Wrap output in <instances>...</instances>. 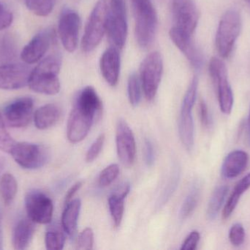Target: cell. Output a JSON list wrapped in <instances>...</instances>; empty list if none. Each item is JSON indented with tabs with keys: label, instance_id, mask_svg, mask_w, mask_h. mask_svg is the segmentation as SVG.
I'll list each match as a JSON object with an SVG mask.
<instances>
[{
	"label": "cell",
	"instance_id": "52a82bcc",
	"mask_svg": "<svg viewBox=\"0 0 250 250\" xmlns=\"http://www.w3.org/2000/svg\"><path fill=\"white\" fill-rule=\"evenodd\" d=\"M10 154L19 165L28 170L41 168L49 157L45 147L26 142H16Z\"/></svg>",
	"mask_w": 250,
	"mask_h": 250
},
{
	"label": "cell",
	"instance_id": "4316f807",
	"mask_svg": "<svg viewBox=\"0 0 250 250\" xmlns=\"http://www.w3.org/2000/svg\"><path fill=\"white\" fill-rule=\"evenodd\" d=\"M125 197L112 192L108 198L110 213L114 221V226L119 227L123 221L125 211Z\"/></svg>",
	"mask_w": 250,
	"mask_h": 250
},
{
	"label": "cell",
	"instance_id": "d590c367",
	"mask_svg": "<svg viewBox=\"0 0 250 250\" xmlns=\"http://www.w3.org/2000/svg\"><path fill=\"white\" fill-rule=\"evenodd\" d=\"M94 245L93 230L90 227H86L80 233L78 239L77 249L92 250Z\"/></svg>",
	"mask_w": 250,
	"mask_h": 250
},
{
	"label": "cell",
	"instance_id": "8992f818",
	"mask_svg": "<svg viewBox=\"0 0 250 250\" xmlns=\"http://www.w3.org/2000/svg\"><path fill=\"white\" fill-rule=\"evenodd\" d=\"M114 46L122 48L127 36V22L125 0H110L107 30Z\"/></svg>",
	"mask_w": 250,
	"mask_h": 250
},
{
	"label": "cell",
	"instance_id": "74e56055",
	"mask_svg": "<svg viewBox=\"0 0 250 250\" xmlns=\"http://www.w3.org/2000/svg\"><path fill=\"white\" fill-rule=\"evenodd\" d=\"M13 16L11 12L0 2V30L6 29L11 25Z\"/></svg>",
	"mask_w": 250,
	"mask_h": 250
},
{
	"label": "cell",
	"instance_id": "f35d334b",
	"mask_svg": "<svg viewBox=\"0 0 250 250\" xmlns=\"http://www.w3.org/2000/svg\"><path fill=\"white\" fill-rule=\"evenodd\" d=\"M200 238H201V236H200V233L198 231L194 230V231L191 232L184 242L181 250H195L198 246Z\"/></svg>",
	"mask_w": 250,
	"mask_h": 250
},
{
	"label": "cell",
	"instance_id": "ee69618b",
	"mask_svg": "<svg viewBox=\"0 0 250 250\" xmlns=\"http://www.w3.org/2000/svg\"><path fill=\"white\" fill-rule=\"evenodd\" d=\"M248 127H249L250 135V112L249 117H248Z\"/></svg>",
	"mask_w": 250,
	"mask_h": 250
},
{
	"label": "cell",
	"instance_id": "d6a6232c",
	"mask_svg": "<svg viewBox=\"0 0 250 250\" xmlns=\"http://www.w3.org/2000/svg\"><path fill=\"white\" fill-rule=\"evenodd\" d=\"M131 1L135 17L156 13L151 0H131Z\"/></svg>",
	"mask_w": 250,
	"mask_h": 250
},
{
	"label": "cell",
	"instance_id": "836d02e7",
	"mask_svg": "<svg viewBox=\"0 0 250 250\" xmlns=\"http://www.w3.org/2000/svg\"><path fill=\"white\" fill-rule=\"evenodd\" d=\"M179 172L178 171V170H176L174 174L173 175L171 179H170V182L167 183L166 189L163 191L161 198H160V201H159L158 204H157L159 207L163 206V205H165V204L167 202V201L170 199L172 194L174 192V191L176 190V187H177L178 183H179Z\"/></svg>",
	"mask_w": 250,
	"mask_h": 250
},
{
	"label": "cell",
	"instance_id": "1f68e13d",
	"mask_svg": "<svg viewBox=\"0 0 250 250\" xmlns=\"http://www.w3.org/2000/svg\"><path fill=\"white\" fill-rule=\"evenodd\" d=\"M15 144L16 141L9 135L5 128L4 118L0 113V150L10 154Z\"/></svg>",
	"mask_w": 250,
	"mask_h": 250
},
{
	"label": "cell",
	"instance_id": "f6af8a7d",
	"mask_svg": "<svg viewBox=\"0 0 250 250\" xmlns=\"http://www.w3.org/2000/svg\"><path fill=\"white\" fill-rule=\"evenodd\" d=\"M245 1H246V2L248 3V4H249V6L250 7V0H245Z\"/></svg>",
	"mask_w": 250,
	"mask_h": 250
},
{
	"label": "cell",
	"instance_id": "ffe728a7",
	"mask_svg": "<svg viewBox=\"0 0 250 250\" xmlns=\"http://www.w3.org/2000/svg\"><path fill=\"white\" fill-rule=\"evenodd\" d=\"M35 229V223L30 219L20 220L13 230L12 239L13 248L17 250L26 249L33 237Z\"/></svg>",
	"mask_w": 250,
	"mask_h": 250
},
{
	"label": "cell",
	"instance_id": "5b68a950",
	"mask_svg": "<svg viewBox=\"0 0 250 250\" xmlns=\"http://www.w3.org/2000/svg\"><path fill=\"white\" fill-rule=\"evenodd\" d=\"M209 73L217 88L220 110L224 114H230L233 106V94L229 84L226 64L220 59L213 57L209 63Z\"/></svg>",
	"mask_w": 250,
	"mask_h": 250
},
{
	"label": "cell",
	"instance_id": "e575fe53",
	"mask_svg": "<svg viewBox=\"0 0 250 250\" xmlns=\"http://www.w3.org/2000/svg\"><path fill=\"white\" fill-rule=\"evenodd\" d=\"M229 239L233 246L239 247L243 245L245 240V230L241 223H236L232 226L229 231Z\"/></svg>",
	"mask_w": 250,
	"mask_h": 250
},
{
	"label": "cell",
	"instance_id": "8fae6325",
	"mask_svg": "<svg viewBox=\"0 0 250 250\" xmlns=\"http://www.w3.org/2000/svg\"><path fill=\"white\" fill-rule=\"evenodd\" d=\"M80 26L81 18L77 12L70 8L63 9L59 20V35L68 52H73L77 48Z\"/></svg>",
	"mask_w": 250,
	"mask_h": 250
},
{
	"label": "cell",
	"instance_id": "7a4b0ae2",
	"mask_svg": "<svg viewBox=\"0 0 250 250\" xmlns=\"http://www.w3.org/2000/svg\"><path fill=\"white\" fill-rule=\"evenodd\" d=\"M108 7L105 0H99L86 22L82 41L83 52L93 51L101 44L107 30Z\"/></svg>",
	"mask_w": 250,
	"mask_h": 250
},
{
	"label": "cell",
	"instance_id": "3957f363",
	"mask_svg": "<svg viewBox=\"0 0 250 250\" xmlns=\"http://www.w3.org/2000/svg\"><path fill=\"white\" fill-rule=\"evenodd\" d=\"M242 29V18L234 9L228 10L220 20L216 34V47L220 55L227 58L231 54Z\"/></svg>",
	"mask_w": 250,
	"mask_h": 250
},
{
	"label": "cell",
	"instance_id": "6da1fadb",
	"mask_svg": "<svg viewBox=\"0 0 250 250\" xmlns=\"http://www.w3.org/2000/svg\"><path fill=\"white\" fill-rule=\"evenodd\" d=\"M61 57L58 54L48 56L31 72L29 88L34 92L54 95L60 91L59 73L61 68Z\"/></svg>",
	"mask_w": 250,
	"mask_h": 250
},
{
	"label": "cell",
	"instance_id": "7c38bea8",
	"mask_svg": "<svg viewBox=\"0 0 250 250\" xmlns=\"http://www.w3.org/2000/svg\"><path fill=\"white\" fill-rule=\"evenodd\" d=\"M116 143L120 161L126 167L132 165L135 161L136 145L132 129L124 120H120L117 123Z\"/></svg>",
	"mask_w": 250,
	"mask_h": 250
},
{
	"label": "cell",
	"instance_id": "ac0fdd59",
	"mask_svg": "<svg viewBox=\"0 0 250 250\" xmlns=\"http://www.w3.org/2000/svg\"><path fill=\"white\" fill-rule=\"evenodd\" d=\"M193 107L182 104L179 120L181 141L188 151H192L195 140V128L192 111Z\"/></svg>",
	"mask_w": 250,
	"mask_h": 250
},
{
	"label": "cell",
	"instance_id": "e0dca14e",
	"mask_svg": "<svg viewBox=\"0 0 250 250\" xmlns=\"http://www.w3.org/2000/svg\"><path fill=\"white\" fill-rule=\"evenodd\" d=\"M120 54L118 48L111 46L107 48L101 56L100 68L101 73L107 83L116 86L118 83L120 74Z\"/></svg>",
	"mask_w": 250,
	"mask_h": 250
},
{
	"label": "cell",
	"instance_id": "2e32d148",
	"mask_svg": "<svg viewBox=\"0 0 250 250\" xmlns=\"http://www.w3.org/2000/svg\"><path fill=\"white\" fill-rule=\"evenodd\" d=\"M169 35L173 44L185 54L191 65L195 68H201L204 59L201 51L192 41V36L181 32L175 26L170 29Z\"/></svg>",
	"mask_w": 250,
	"mask_h": 250
},
{
	"label": "cell",
	"instance_id": "277c9868",
	"mask_svg": "<svg viewBox=\"0 0 250 250\" xmlns=\"http://www.w3.org/2000/svg\"><path fill=\"white\" fill-rule=\"evenodd\" d=\"M163 71V61L158 51H153L141 63L140 80L146 98L152 101L157 95Z\"/></svg>",
	"mask_w": 250,
	"mask_h": 250
},
{
	"label": "cell",
	"instance_id": "7402d4cb",
	"mask_svg": "<svg viewBox=\"0 0 250 250\" xmlns=\"http://www.w3.org/2000/svg\"><path fill=\"white\" fill-rule=\"evenodd\" d=\"M82 202L79 199L70 201L66 204L62 216V226L64 231L70 237H73L77 230L78 220L80 214Z\"/></svg>",
	"mask_w": 250,
	"mask_h": 250
},
{
	"label": "cell",
	"instance_id": "4fadbf2b",
	"mask_svg": "<svg viewBox=\"0 0 250 250\" xmlns=\"http://www.w3.org/2000/svg\"><path fill=\"white\" fill-rule=\"evenodd\" d=\"M33 105V100L27 97L19 98L10 103L3 112L7 124L13 128L27 126L32 119Z\"/></svg>",
	"mask_w": 250,
	"mask_h": 250
},
{
	"label": "cell",
	"instance_id": "9c48e42d",
	"mask_svg": "<svg viewBox=\"0 0 250 250\" xmlns=\"http://www.w3.org/2000/svg\"><path fill=\"white\" fill-rule=\"evenodd\" d=\"M25 207L28 217L35 223L48 224L52 220L54 204L51 198L41 191L27 192Z\"/></svg>",
	"mask_w": 250,
	"mask_h": 250
},
{
	"label": "cell",
	"instance_id": "7bdbcfd3",
	"mask_svg": "<svg viewBox=\"0 0 250 250\" xmlns=\"http://www.w3.org/2000/svg\"><path fill=\"white\" fill-rule=\"evenodd\" d=\"M4 164H5V161H4V159L0 157V174H1V172H2L3 169H4Z\"/></svg>",
	"mask_w": 250,
	"mask_h": 250
},
{
	"label": "cell",
	"instance_id": "f546056e",
	"mask_svg": "<svg viewBox=\"0 0 250 250\" xmlns=\"http://www.w3.org/2000/svg\"><path fill=\"white\" fill-rule=\"evenodd\" d=\"M45 242L48 250H62L65 243V236L60 230H49L45 234Z\"/></svg>",
	"mask_w": 250,
	"mask_h": 250
},
{
	"label": "cell",
	"instance_id": "484cf974",
	"mask_svg": "<svg viewBox=\"0 0 250 250\" xmlns=\"http://www.w3.org/2000/svg\"><path fill=\"white\" fill-rule=\"evenodd\" d=\"M228 192L229 187L227 186H220L216 188L210 198L207 208V217L208 220H214L217 218L227 196Z\"/></svg>",
	"mask_w": 250,
	"mask_h": 250
},
{
	"label": "cell",
	"instance_id": "9a60e30c",
	"mask_svg": "<svg viewBox=\"0 0 250 250\" xmlns=\"http://www.w3.org/2000/svg\"><path fill=\"white\" fill-rule=\"evenodd\" d=\"M53 38L51 29H45L37 34L22 50L21 60L28 65L39 61L49 49Z\"/></svg>",
	"mask_w": 250,
	"mask_h": 250
},
{
	"label": "cell",
	"instance_id": "5bb4252c",
	"mask_svg": "<svg viewBox=\"0 0 250 250\" xmlns=\"http://www.w3.org/2000/svg\"><path fill=\"white\" fill-rule=\"evenodd\" d=\"M31 69L21 64H6L0 66V89L17 90L29 83Z\"/></svg>",
	"mask_w": 250,
	"mask_h": 250
},
{
	"label": "cell",
	"instance_id": "4dcf8cb0",
	"mask_svg": "<svg viewBox=\"0 0 250 250\" xmlns=\"http://www.w3.org/2000/svg\"><path fill=\"white\" fill-rule=\"evenodd\" d=\"M120 174V167L117 164H112L105 167L99 177V183L103 187L109 186L118 177Z\"/></svg>",
	"mask_w": 250,
	"mask_h": 250
},
{
	"label": "cell",
	"instance_id": "30bf717a",
	"mask_svg": "<svg viewBox=\"0 0 250 250\" xmlns=\"http://www.w3.org/2000/svg\"><path fill=\"white\" fill-rule=\"evenodd\" d=\"M175 27L192 36L198 26L199 13L193 0H172Z\"/></svg>",
	"mask_w": 250,
	"mask_h": 250
},
{
	"label": "cell",
	"instance_id": "44dd1931",
	"mask_svg": "<svg viewBox=\"0 0 250 250\" xmlns=\"http://www.w3.org/2000/svg\"><path fill=\"white\" fill-rule=\"evenodd\" d=\"M62 110L59 106L48 104L40 107L34 115L35 126L40 130H45L54 126L60 120Z\"/></svg>",
	"mask_w": 250,
	"mask_h": 250
},
{
	"label": "cell",
	"instance_id": "603a6c76",
	"mask_svg": "<svg viewBox=\"0 0 250 250\" xmlns=\"http://www.w3.org/2000/svg\"><path fill=\"white\" fill-rule=\"evenodd\" d=\"M250 188V173L238 182L230 198L228 200L223 212L224 220L229 219L239 204L241 197Z\"/></svg>",
	"mask_w": 250,
	"mask_h": 250
},
{
	"label": "cell",
	"instance_id": "f1b7e54d",
	"mask_svg": "<svg viewBox=\"0 0 250 250\" xmlns=\"http://www.w3.org/2000/svg\"><path fill=\"white\" fill-rule=\"evenodd\" d=\"M141 83L136 73L129 76L127 82V92L129 103L133 107H137L141 99Z\"/></svg>",
	"mask_w": 250,
	"mask_h": 250
},
{
	"label": "cell",
	"instance_id": "8d00e7d4",
	"mask_svg": "<svg viewBox=\"0 0 250 250\" xmlns=\"http://www.w3.org/2000/svg\"><path fill=\"white\" fill-rule=\"evenodd\" d=\"M105 136L104 134H101L95 142L91 145L89 149L88 150L86 156V161L87 162H92L94 160L98 158L99 154H101L103 148H104V142H105Z\"/></svg>",
	"mask_w": 250,
	"mask_h": 250
},
{
	"label": "cell",
	"instance_id": "d4e9b609",
	"mask_svg": "<svg viewBox=\"0 0 250 250\" xmlns=\"http://www.w3.org/2000/svg\"><path fill=\"white\" fill-rule=\"evenodd\" d=\"M201 196V184L194 183L181 207L179 217L182 220L188 219L195 211Z\"/></svg>",
	"mask_w": 250,
	"mask_h": 250
},
{
	"label": "cell",
	"instance_id": "ab89813d",
	"mask_svg": "<svg viewBox=\"0 0 250 250\" xmlns=\"http://www.w3.org/2000/svg\"><path fill=\"white\" fill-rule=\"evenodd\" d=\"M144 160L148 166L154 164L155 161V152L152 142L149 139H146L144 144Z\"/></svg>",
	"mask_w": 250,
	"mask_h": 250
},
{
	"label": "cell",
	"instance_id": "d6986e66",
	"mask_svg": "<svg viewBox=\"0 0 250 250\" xmlns=\"http://www.w3.org/2000/svg\"><path fill=\"white\" fill-rule=\"evenodd\" d=\"M249 161L248 153L242 150L232 151L225 159L222 165L221 173L228 179H234L242 174Z\"/></svg>",
	"mask_w": 250,
	"mask_h": 250
},
{
	"label": "cell",
	"instance_id": "b9f144b4",
	"mask_svg": "<svg viewBox=\"0 0 250 250\" xmlns=\"http://www.w3.org/2000/svg\"><path fill=\"white\" fill-rule=\"evenodd\" d=\"M82 185H83V182H79L77 183H75L73 186L70 187V189L67 191V194H66L65 196V204H67V203L70 202V201H72L74 195H76V192L81 189Z\"/></svg>",
	"mask_w": 250,
	"mask_h": 250
},
{
	"label": "cell",
	"instance_id": "ba28073f",
	"mask_svg": "<svg viewBox=\"0 0 250 250\" xmlns=\"http://www.w3.org/2000/svg\"><path fill=\"white\" fill-rule=\"evenodd\" d=\"M99 116L74 103L67 124V139L72 143L82 142L86 138L95 120Z\"/></svg>",
	"mask_w": 250,
	"mask_h": 250
},
{
	"label": "cell",
	"instance_id": "60d3db41",
	"mask_svg": "<svg viewBox=\"0 0 250 250\" xmlns=\"http://www.w3.org/2000/svg\"><path fill=\"white\" fill-rule=\"evenodd\" d=\"M199 114L201 123L205 128H208L211 126V116L208 112V107L204 100H201L199 103Z\"/></svg>",
	"mask_w": 250,
	"mask_h": 250
},
{
	"label": "cell",
	"instance_id": "83f0119b",
	"mask_svg": "<svg viewBox=\"0 0 250 250\" xmlns=\"http://www.w3.org/2000/svg\"><path fill=\"white\" fill-rule=\"evenodd\" d=\"M55 0H25L26 7L34 14L47 16L51 13Z\"/></svg>",
	"mask_w": 250,
	"mask_h": 250
},
{
	"label": "cell",
	"instance_id": "cb8c5ba5",
	"mask_svg": "<svg viewBox=\"0 0 250 250\" xmlns=\"http://www.w3.org/2000/svg\"><path fill=\"white\" fill-rule=\"evenodd\" d=\"M18 191L16 178L10 173H4L0 179V195L6 205H10L14 201Z\"/></svg>",
	"mask_w": 250,
	"mask_h": 250
}]
</instances>
